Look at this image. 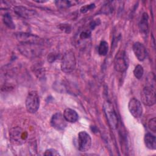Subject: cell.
<instances>
[{
  "label": "cell",
  "mask_w": 156,
  "mask_h": 156,
  "mask_svg": "<svg viewBox=\"0 0 156 156\" xmlns=\"http://www.w3.org/2000/svg\"><path fill=\"white\" fill-rule=\"evenodd\" d=\"M41 44L20 43L18 46L19 51L27 58H35L39 56L42 51Z\"/></svg>",
  "instance_id": "cell-1"
},
{
  "label": "cell",
  "mask_w": 156,
  "mask_h": 156,
  "mask_svg": "<svg viewBox=\"0 0 156 156\" xmlns=\"http://www.w3.org/2000/svg\"><path fill=\"white\" fill-rule=\"evenodd\" d=\"M76 61L74 52L71 51H66L62 59L61 69L65 73H70L76 68Z\"/></svg>",
  "instance_id": "cell-2"
},
{
  "label": "cell",
  "mask_w": 156,
  "mask_h": 156,
  "mask_svg": "<svg viewBox=\"0 0 156 156\" xmlns=\"http://www.w3.org/2000/svg\"><path fill=\"white\" fill-rule=\"evenodd\" d=\"M27 111L30 113L37 112L40 107V97L36 91H30L26 99L25 102Z\"/></svg>",
  "instance_id": "cell-3"
},
{
  "label": "cell",
  "mask_w": 156,
  "mask_h": 156,
  "mask_svg": "<svg viewBox=\"0 0 156 156\" xmlns=\"http://www.w3.org/2000/svg\"><path fill=\"white\" fill-rule=\"evenodd\" d=\"M142 102L147 106H152L155 104V86L147 85L141 92Z\"/></svg>",
  "instance_id": "cell-4"
},
{
  "label": "cell",
  "mask_w": 156,
  "mask_h": 156,
  "mask_svg": "<svg viewBox=\"0 0 156 156\" xmlns=\"http://www.w3.org/2000/svg\"><path fill=\"white\" fill-rule=\"evenodd\" d=\"M103 110L110 127L115 129L118 126V118L113 105L108 101L104 102Z\"/></svg>",
  "instance_id": "cell-5"
},
{
  "label": "cell",
  "mask_w": 156,
  "mask_h": 156,
  "mask_svg": "<svg viewBox=\"0 0 156 156\" xmlns=\"http://www.w3.org/2000/svg\"><path fill=\"white\" fill-rule=\"evenodd\" d=\"M129 66V59L124 51H119L114 59L115 69L119 73L125 72Z\"/></svg>",
  "instance_id": "cell-6"
},
{
  "label": "cell",
  "mask_w": 156,
  "mask_h": 156,
  "mask_svg": "<svg viewBox=\"0 0 156 156\" xmlns=\"http://www.w3.org/2000/svg\"><path fill=\"white\" fill-rule=\"evenodd\" d=\"M15 37L20 43L41 44L43 40L39 37L26 32L15 33Z\"/></svg>",
  "instance_id": "cell-7"
},
{
  "label": "cell",
  "mask_w": 156,
  "mask_h": 156,
  "mask_svg": "<svg viewBox=\"0 0 156 156\" xmlns=\"http://www.w3.org/2000/svg\"><path fill=\"white\" fill-rule=\"evenodd\" d=\"M91 146L90 135L85 131H81L78 134V149L80 152L88 151Z\"/></svg>",
  "instance_id": "cell-8"
},
{
  "label": "cell",
  "mask_w": 156,
  "mask_h": 156,
  "mask_svg": "<svg viewBox=\"0 0 156 156\" xmlns=\"http://www.w3.org/2000/svg\"><path fill=\"white\" fill-rule=\"evenodd\" d=\"M25 133L26 132L19 127L12 128L9 133L11 141L14 144H18L23 143L27 137V135Z\"/></svg>",
  "instance_id": "cell-9"
},
{
  "label": "cell",
  "mask_w": 156,
  "mask_h": 156,
  "mask_svg": "<svg viewBox=\"0 0 156 156\" xmlns=\"http://www.w3.org/2000/svg\"><path fill=\"white\" fill-rule=\"evenodd\" d=\"M66 121L63 115L60 112L54 113L51 119L50 123L51 126L57 130H63L66 127Z\"/></svg>",
  "instance_id": "cell-10"
},
{
  "label": "cell",
  "mask_w": 156,
  "mask_h": 156,
  "mask_svg": "<svg viewBox=\"0 0 156 156\" xmlns=\"http://www.w3.org/2000/svg\"><path fill=\"white\" fill-rule=\"evenodd\" d=\"M128 108L130 114L135 118H139L143 114V107L140 101L136 98H132L128 104Z\"/></svg>",
  "instance_id": "cell-11"
},
{
  "label": "cell",
  "mask_w": 156,
  "mask_h": 156,
  "mask_svg": "<svg viewBox=\"0 0 156 156\" xmlns=\"http://www.w3.org/2000/svg\"><path fill=\"white\" fill-rule=\"evenodd\" d=\"M13 10H14V12L17 15L25 19L31 18L37 14V12L35 10L27 9L26 7H23L21 5L15 6L13 8Z\"/></svg>",
  "instance_id": "cell-12"
},
{
  "label": "cell",
  "mask_w": 156,
  "mask_h": 156,
  "mask_svg": "<svg viewBox=\"0 0 156 156\" xmlns=\"http://www.w3.org/2000/svg\"><path fill=\"white\" fill-rule=\"evenodd\" d=\"M133 51L135 57L139 61H143L146 58L147 52L144 46L140 42H135L133 44Z\"/></svg>",
  "instance_id": "cell-13"
},
{
  "label": "cell",
  "mask_w": 156,
  "mask_h": 156,
  "mask_svg": "<svg viewBox=\"0 0 156 156\" xmlns=\"http://www.w3.org/2000/svg\"><path fill=\"white\" fill-rule=\"evenodd\" d=\"M149 16L147 13H143L141 20L139 23V29L141 34L143 35H147L149 31Z\"/></svg>",
  "instance_id": "cell-14"
},
{
  "label": "cell",
  "mask_w": 156,
  "mask_h": 156,
  "mask_svg": "<svg viewBox=\"0 0 156 156\" xmlns=\"http://www.w3.org/2000/svg\"><path fill=\"white\" fill-rule=\"evenodd\" d=\"M63 116L67 122L74 123L76 122L79 118L77 113L73 109L67 108L64 110Z\"/></svg>",
  "instance_id": "cell-15"
},
{
  "label": "cell",
  "mask_w": 156,
  "mask_h": 156,
  "mask_svg": "<svg viewBox=\"0 0 156 156\" xmlns=\"http://www.w3.org/2000/svg\"><path fill=\"white\" fill-rule=\"evenodd\" d=\"M144 143L146 147L151 150L156 149V138L151 133H147L144 137Z\"/></svg>",
  "instance_id": "cell-16"
},
{
  "label": "cell",
  "mask_w": 156,
  "mask_h": 156,
  "mask_svg": "<svg viewBox=\"0 0 156 156\" xmlns=\"http://www.w3.org/2000/svg\"><path fill=\"white\" fill-rule=\"evenodd\" d=\"M55 4L56 6L59 9L68 8L71 6L79 4V1H55Z\"/></svg>",
  "instance_id": "cell-17"
},
{
  "label": "cell",
  "mask_w": 156,
  "mask_h": 156,
  "mask_svg": "<svg viewBox=\"0 0 156 156\" xmlns=\"http://www.w3.org/2000/svg\"><path fill=\"white\" fill-rule=\"evenodd\" d=\"M2 21H3L4 24L9 28H10L11 29H14L15 28V23L13 21V19H12L11 15L9 13H6L4 14L3 17H2Z\"/></svg>",
  "instance_id": "cell-18"
},
{
  "label": "cell",
  "mask_w": 156,
  "mask_h": 156,
  "mask_svg": "<svg viewBox=\"0 0 156 156\" xmlns=\"http://www.w3.org/2000/svg\"><path fill=\"white\" fill-rule=\"evenodd\" d=\"M98 54L100 55H106L108 51V44L105 41H101L98 46Z\"/></svg>",
  "instance_id": "cell-19"
},
{
  "label": "cell",
  "mask_w": 156,
  "mask_h": 156,
  "mask_svg": "<svg viewBox=\"0 0 156 156\" xmlns=\"http://www.w3.org/2000/svg\"><path fill=\"white\" fill-rule=\"evenodd\" d=\"M143 74H144L143 67L140 65H137L133 70L134 76L137 79H140L143 77Z\"/></svg>",
  "instance_id": "cell-20"
},
{
  "label": "cell",
  "mask_w": 156,
  "mask_h": 156,
  "mask_svg": "<svg viewBox=\"0 0 156 156\" xmlns=\"http://www.w3.org/2000/svg\"><path fill=\"white\" fill-rule=\"evenodd\" d=\"M148 127L153 132H156V119L155 117L149 119L148 122Z\"/></svg>",
  "instance_id": "cell-21"
},
{
  "label": "cell",
  "mask_w": 156,
  "mask_h": 156,
  "mask_svg": "<svg viewBox=\"0 0 156 156\" xmlns=\"http://www.w3.org/2000/svg\"><path fill=\"white\" fill-rule=\"evenodd\" d=\"M95 7V4H87V5H83L82 6L80 9V11L82 13H86L87 12L94 9Z\"/></svg>",
  "instance_id": "cell-22"
},
{
  "label": "cell",
  "mask_w": 156,
  "mask_h": 156,
  "mask_svg": "<svg viewBox=\"0 0 156 156\" xmlns=\"http://www.w3.org/2000/svg\"><path fill=\"white\" fill-rule=\"evenodd\" d=\"M44 155H46V156H48V155H52V156L60 155V154L55 149H46L45 151V152L44 153Z\"/></svg>",
  "instance_id": "cell-23"
},
{
  "label": "cell",
  "mask_w": 156,
  "mask_h": 156,
  "mask_svg": "<svg viewBox=\"0 0 156 156\" xmlns=\"http://www.w3.org/2000/svg\"><path fill=\"white\" fill-rule=\"evenodd\" d=\"M91 30H83L81 32V34H80V38L81 39H85V38H88L91 36Z\"/></svg>",
  "instance_id": "cell-24"
},
{
  "label": "cell",
  "mask_w": 156,
  "mask_h": 156,
  "mask_svg": "<svg viewBox=\"0 0 156 156\" xmlns=\"http://www.w3.org/2000/svg\"><path fill=\"white\" fill-rule=\"evenodd\" d=\"M60 29L62 30H63L65 32H66V30H67V32H69L68 31V30H71V27L69 26V25L67 24H61L60 26Z\"/></svg>",
  "instance_id": "cell-25"
},
{
  "label": "cell",
  "mask_w": 156,
  "mask_h": 156,
  "mask_svg": "<svg viewBox=\"0 0 156 156\" xmlns=\"http://www.w3.org/2000/svg\"><path fill=\"white\" fill-rule=\"evenodd\" d=\"M57 58V57L55 56V54H54V53H51L50 54H49V55H48V62H51V60L52 59V60H51V62H52L53 61H54L55 59Z\"/></svg>",
  "instance_id": "cell-26"
},
{
  "label": "cell",
  "mask_w": 156,
  "mask_h": 156,
  "mask_svg": "<svg viewBox=\"0 0 156 156\" xmlns=\"http://www.w3.org/2000/svg\"><path fill=\"white\" fill-rule=\"evenodd\" d=\"M35 2H38V3H44L47 2V1H35Z\"/></svg>",
  "instance_id": "cell-27"
}]
</instances>
